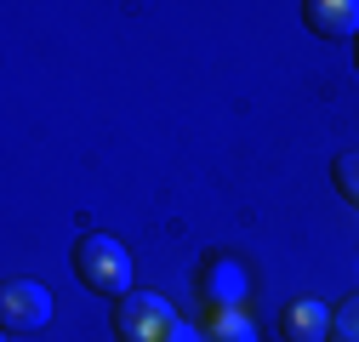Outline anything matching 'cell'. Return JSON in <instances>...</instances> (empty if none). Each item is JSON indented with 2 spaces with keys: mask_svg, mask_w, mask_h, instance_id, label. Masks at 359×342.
I'll return each instance as SVG.
<instances>
[{
  "mask_svg": "<svg viewBox=\"0 0 359 342\" xmlns=\"http://www.w3.org/2000/svg\"><path fill=\"white\" fill-rule=\"evenodd\" d=\"M74 274H80L86 291H97V296H114V303L131 296V256L109 234H86L74 245Z\"/></svg>",
  "mask_w": 359,
  "mask_h": 342,
  "instance_id": "1",
  "label": "cell"
},
{
  "mask_svg": "<svg viewBox=\"0 0 359 342\" xmlns=\"http://www.w3.org/2000/svg\"><path fill=\"white\" fill-rule=\"evenodd\" d=\"M285 336L291 342H325L331 336V308L325 303H313V296H297V303L285 308Z\"/></svg>",
  "mask_w": 359,
  "mask_h": 342,
  "instance_id": "5",
  "label": "cell"
},
{
  "mask_svg": "<svg viewBox=\"0 0 359 342\" xmlns=\"http://www.w3.org/2000/svg\"><path fill=\"white\" fill-rule=\"evenodd\" d=\"M165 342H205V336H200V331H189V325H177V331H171Z\"/></svg>",
  "mask_w": 359,
  "mask_h": 342,
  "instance_id": "10",
  "label": "cell"
},
{
  "mask_svg": "<svg viewBox=\"0 0 359 342\" xmlns=\"http://www.w3.org/2000/svg\"><path fill=\"white\" fill-rule=\"evenodd\" d=\"M0 325L12 336L46 331L52 325V291L40 280H6V291H0Z\"/></svg>",
  "mask_w": 359,
  "mask_h": 342,
  "instance_id": "3",
  "label": "cell"
},
{
  "mask_svg": "<svg viewBox=\"0 0 359 342\" xmlns=\"http://www.w3.org/2000/svg\"><path fill=\"white\" fill-rule=\"evenodd\" d=\"M302 23L320 40H353L359 34V0H308Z\"/></svg>",
  "mask_w": 359,
  "mask_h": 342,
  "instance_id": "4",
  "label": "cell"
},
{
  "mask_svg": "<svg viewBox=\"0 0 359 342\" xmlns=\"http://www.w3.org/2000/svg\"><path fill=\"white\" fill-rule=\"evenodd\" d=\"M205 342H257V325L240 308H211V325L200 331Z\"/></svg>",
  "mask_w": 359,
  "mask_h": 342,
  "instance_id": "7",
  "label": "cell"
},
{
  "mask_svg": "<svg viewBox=\"0 0 359 342\" xmlns=\"http://www.w3.org/2000/svg\"><path fill=\"white\" fill-rule=\"evenodd\" d=\"M331 342H359V296H348L331 314Z\"/></svg>",
  "mask_w": 359,
  "mask_h": 342,
  "instance_id": "9",
  "label": "cell"
},
{
  "mask_svg": "<svg viewBox=\"0 0 359 342\" xmlns=\"http://www.w3.org/2000/svg\"><path fill=\"white\" fill-rule=\"evenodd\" d=\"M245 296V274L234 256H217V263H205V303L211 308H240Z\"/></svg>",
  "mask_w": 359,
  "mask_h": 342,
  "instance_id": "6",
  "label": "cell"
},
{
  "mask_svg": "<svg viewBox=\"0 0 359 342\" xmlns=\"http://www.w3.org/2000/svg\"><path fill=\"white\" fill-rule=\"evenodd\" d=\"M177 325L183 320L171 314V303L165 296H149V291H131L120 303V314H114V336L120 342H165Z\"/></svg>",
  "mask_w": 359,
  "mask_h": 342,
  "instance_id": "2",
  "label": "cell"
},
{
  "mask_svg": "<svg viewBox=\"0 0 359 342\" xmlns=\"http://www.w3.org/2000/svg\"><path fill=\"white\" fill-rule=\"evenodd\" d=\"M331 177H337V194H342V200L359 211V154H337Z\"/></svg>",
  "mask_w": 359,
  "mask_h": 342,
  "instance_id": "8",
  "label": "cell"
}]
</instances>
